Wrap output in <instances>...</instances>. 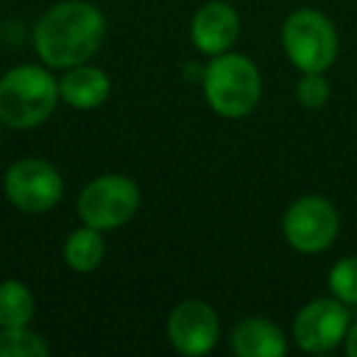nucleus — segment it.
<instances>
[{
	"instance_id": "5",
	"label": "nucleus",
	"mask_w": 357,
	"mask_h": 357,
	"mask_svg": "<svg viewBox=\"0 0 357 357\" xmlns=\"http://www.w3.org/2000/svg\"><path fill=\"white\" fill-rule=\"evenodd\" d=\"M282 47L298 71L326 74L337 56V32L323 13L301 8L282 27Z\"/></svg>"
},
{
	"instance_id": "17",
	"label": "nucleus",
	"mask_w": 357,
	"mask_h": 357,
	"mask_svg": "<svg viewBox=\"0 0 357 357\" xmlns=\"http://www.w3.org/2000/svg\"><path fill=\"white\" fill-rule=\"evenodd\" d=\"M331 98V84L321 71H303L296 84V100L306 110H318Z\"/></svg>"
},
{
	"instance_id": "14",
	"label": "nucleus",
	"mask_w": 357,
	"mask_h": 357,
	"mask_svg": "<svg viewBox=\"0 0 357 357\" xmlns=\"http://www.w3.org/2000/svg\"><path fill=\"white\" fill-rule=\"evenodd\" d=\"M37 311L35 294L17 279L0 282V328H25Z\"/></svg>"
},
{
	"instance_id": "16",
	"label": "nucleus",
	"mask_w": 357,
	"mask_h": 357,
	"mask_svg": "<svg viewBox=\"0 0 357 357\" xmlns=\"http://www.w3.org/2000/svg\"><path fill=\"white\" fill-rule=\"evenodd\" d=\"M328 287L337 301L355 306L357 303V257H342L333 264L328 274Z\"/></svg>"
},
{
	"instance_id": "11",
	"label": "nucleus",
	"mask_w": 357,
	"mask_h": 357,
	"mask_svg": "<svg viewBox=\"0 0 357 357\" xmlns=\"http://www.w3.org/2000/svg\"><path fill=\"white\" fill-rule=\"evenodd\" d=\"M110 76L93 64H79L64 71L59 79V96L69 108L76 110H96L110 98Z\"/></svg>"
},
{
	"instance_id": "6",
	"label": "nucleus",
	"mask_w": 357,
	"mask_h": 357,
	"mask_svg": "<svg viewBox=\"0 0 357 357\" xmlns=\"http://www.w3.org/2000/svg\"><path fill=\"white\" fill-rule=\"evenodd\" d=\"M6 196L17 211L40 215L52 211L64 196V178L52 162L25 157L10 164L3 178Z\"/></svg>"
},
{
	"instance_id": "13",
	"label": "nucleus",
	"mask_w": 357,
	"mask_h": 357,
	"mask_svg": "<svg viewBox=\"0 0 357 357\" xmlns=\"http://www.w3.org/2000/svg\"><path fill=\"white\" fill-rule=\"evenodd\" d=\"M105 240L103 233L91 225H81L64 240V262L69 269L79 274H89L103 264Z\"/></svg>"
},
{
	"instance_id": "2",
	"label": "nucleus",
	"mask_w": 357,
	"mask_h": 357,
	"mask_svg": "<svg viewBox=\"0 0 357 357\" xmlns=\"http://www.w3.org/2000/svg\"><path fill=\"white\" fill-rule=\"evenodd\" d=\"M59 100V81L50 66L20 64L0 79V123L10 130L40 128Z\"/></svg>"
},
{
	"instance_id": "12",
	"label": "nucleus",
	"mask_w": 357,
	"mask_h": 357,
	"mask_svg": "<svg viewBox=\"0 0 357 357\" xmlns=\"http://www.w3.org/2000/svg\"><path fill=\"white\" fill-rule=\"evenodd\" d=\"M230 350L238 357H282L289 350V340L272 321L248 316L235 323L230 333Z\"/></svg>"
},
{
	"instance_id": "3",
	"label": "nucleus",
	"mask_w": 357,
	"mask_h": 357,
	"mask_svg": "<svg viewBox=\"0 0 357 357\" xmlns=\"http://www.w3.org/2000/svg\"><path fill=\"white\" fill-rule=\"evenodd\" d=\"M206 103L220 118L238 120L250 115L262 98V76L255 61L238 52L211 56L206 64L204 79Z\"/></svg>"
},
{
	"instance_id": "9",
	"label": "nucleus",
	"mask_w": 357,
	"mask_h": 357,
	"mask_svg": "<svg viewBox=\"0 0 357 357\" xmlns=\"http://www.w3.org/2000/svg\"><path fill=\"white\" fill-rule=\"evenodd\" d=\"M350 313L337 298H313L296 313L291 337L303 352H328L345 340Z\"/></svg>"
},
{
	"instance_id": "15",
	"label": "nucleus",
	"mask_w": 357,
	"mask_h": 357,
	"mask_svg": "<svg viewBox=\"0 0 357 357\" xmlns=\"http://www.w3.org/2000/svg\"><path fill=\"white\" fill-rule=\"evenodd\" d=\"M50 355V342L25 328H0V357H47Z\"/></svg>"
},
{
	"instance_id": "10",
	"label": "nucleus",
	"mask_w": 357,
	"mask_h": 357,
	"mask_svg": "<svg viewBox=\"0 0 357 357\" xmlns=\"http://www.w3.org/2000/svg\"><path fill=\"white\" fill-rule=\"evenodd\" d=\"M240 37V15L225 0H208L191 20V42L206 56H218L233 50Z\"/></svg>"
},
{
	"instance_id": "1",
	"label": "nucleus",
	"mask_w": 357,
	"mask_h": 357,
	"mask_svg": "<svg viewBox=\"0 0 357 357\" xmlns=\"http://www.w3.org/2000/svg\"><path fill=\"white\" fill-rule=\"evenodd\" d=\"M105 15L89 0H61L35 25V52L50 69L66 71L91 61L105 40Z\"/></svg>"
},
{
	"instance_id": "4",
	"label": "nucleus",
	"mask_w": 357,
	"mask_h": 357,
	"mask_svg": "<svg viewBox=\"0 0 357 357\" xmlns=\"http://www.w3.org/2000/svg\"><path fill=\"white\" fill-rule=\"evenodd\" d=\"M142 194L135 178L125 174H103L91 178L79 196V218L84 225L108 233L128 225L137 215Z\"/></svg>"
},
{
	"instance_id": "8",
	"label": "nucleus",
	"mask_w": 357,
	"mask_h": 357,
	"mask_svg": "<svg viewBox=\"0 0 357 357\" xmlns=\"http://www.w3.org/2000/svg\"><path fill=\"white\" fill-rule=\"evenodd\" d=\"M169 345L184 357L208 355L220 337L218 313L201 298H186L176 303L167 318Z\"/></svg>"
},
{
	"instance_id": "18",
	"label": "nucleus",
	"mask_w": 357,
	"mask_h": 357,
	"mask_svg": "<svg viewBox=\"0 0 357 357\" xmlns=\"http://www.w3.org/2000/svg\"><path fill=\"white\" fill-rule=\"evenodd\" d=\"M345 352L350 357H357V323H352L345 335Z\"/></svg>"
},
{
	"instance_id": "7",
	"label": "nucleus",
	"mask_w": 357,
	"mask_h": 357,
	"mask_svg": "<svg viewBox=\"0 0 357 357\" xmlns=\"http://www.w3.org/2000/svg\"><path fill=\"white\" fill-rule=\"evenodd\" d=\"M282 230L287 243L296 252L316 255L335 243L337 230H340V215L335 206L323 196H301L287 208L282 218Z\"/></svg>"
}]
</instances>
